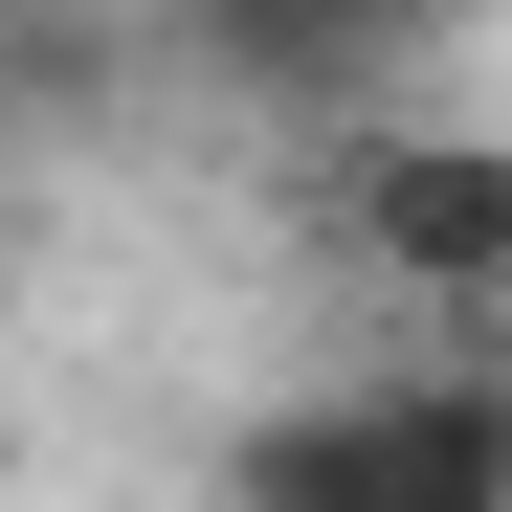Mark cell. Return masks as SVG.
Segmentation results:
<instances>
[{"mask_svg":"<svg viewBox=\"0 0 512 512\" xmlns=\"http://www.w3.org/2000/svg\"><path fill=\"white\" fill-rule=\"evenodd\" d=\"M223 512H512V379H334L223 446Z\"/></svg>","mask_w":512,"mask_h":512,"instance_id":"cell-1","label":"cell"},{"mask_svg":"<svg viewBox=\"0 0 512 512\" xmlns=\"http://www.w3.org/2000/svg\"><path fill=\"white\" fill-rule=\"evenodd\" d=\"M334 223H357L401 290H512V134H357Z\"/></svg>","mask_w":512,"mask_h":512,"instance_id":"cell-2","label":"cell"},{"mask_svg":"<svg viewBox=\"0 0 512 512\" xmlns=\"http://www.w3.org/2000/svg\"><path fill=\"white\" fill-rule=\"evenodd\" d=\"M179 23L245 67V90H379V45L446 23V0H179Z\"/></svg>","mask_w":512,"mask_h":512,"instance_id":"cell-3","label":"cell"},{"mask_svg":"<svg viewBox=\"0 0 512 512\" xmlns=\"http://www.w3.org/2000/svg\"><path fill=\"white\" fill-rule=\"evenodd\" d=\"M0 245H23V179H0Z\"/></svg>","mask_w":512,"mask_h":512,"instance_id":"cell-4","label":"cell"}]
</instances>
